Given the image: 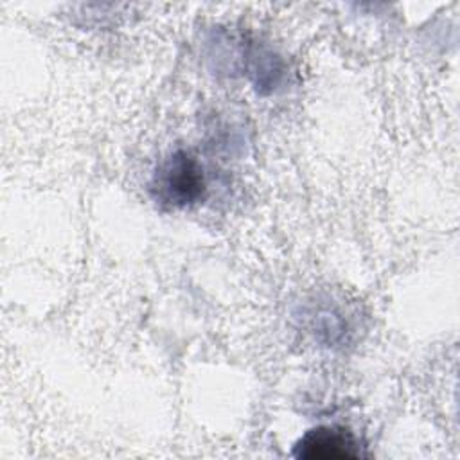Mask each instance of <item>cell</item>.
I'll return each instance as SVG.
<instances>
[{
  "label": "cell",
  "mask_w": 460,
  "mask_h": 460,
  "mask_svg": "<svg viewBox=\"0 0 460 460\" xmlns=\"http://www.w3.org/2000/svg\"><path fill=\"white\" fill-rule=\"evenodd\" d=\"M293 455L305 460H345L361 458V444L343 426H316L305 431L295 444Z\"/></svg>",
  "instance_id": "obj_2"
},
{
  "label": "cell",
  "mask_w": 460,
  "mask_h": 460,
  "mask_svg": "<svg viewBox=\"0 0 460 460\" xmlns=\"http://www.w3.org/2000/svg\"><path fill=\"white\" fill-rule=\"evenodd\" d=\"M205 172L196 156L178 149L169 155L153 174L151 192L156 203L169 208H185L203 199Z\"/></svg>",
  "instance_id": "obj_1"
}]
</instances>
